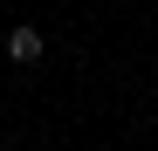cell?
<instances>
[{
  "label": "cell",
  "instance_id": "cell-1",
  "mask_svg": "<svg viewBox=\"0 0 158 151\" xmlns=\"http://www.w3.org/2000/svg\"><path fill=\"white\" fill-rule=\"evenodd\" d=\"M7 55H14V62H41V35H35V28H14V35H7Z\"/></svg>",
  "mask_w": 158,
  "mask_h": 151
}]
</instances>
